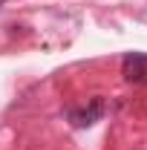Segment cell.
I'll return each mask as SVG.
<instances>
[{"label":"cell","mask_w":147,"mask_h":150,"mask_svg":"<svg viewBox=\"0 0 147 150\" xmlns=\"http://www.w3.org/2000/svg\"><path fill=\"white\" fill-rule=\"evenodd\" d=\"M121 75L130 84H147V55L144 52H127L121 61Z\"/></svg>","instance_id":"6da1fadb"},{"label":"cell","mask_w":147,"mask_h":150,"mask_svg":"<svg viewBox=\"0 0 147 150\" xmlns=\"http://www.w3.org/2000/svg\"><path fill=\"white\" fill-rule=\"evenodd\" d=\"M101 115H104V101H101V98H92L90 107L72 112V121H75V127H90V124H95Z\"/></svg>","instance_id":"7a4b0ae2"}]
</instances>
